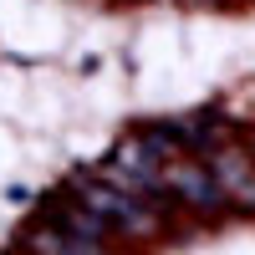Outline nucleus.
Masks as SVG:
<instances>
[{"label": "nucleus", "mask_w": 255, "mask_h": 255, "mask_svg": "<svg viewBox=\"0 0 255 255\" xmlns=\"http://www.w3.org/2000/svg\"><path fill=\"white\" fill-rule=\"evenodd\" d=\"M163 189H168V199H184L189 209H220L225 204V194H220V184H215V174H209L204 163H194V158H168L163 168Z\"/></svg>", "instance_id": "nucleus-2"}, {"label": "nucleus", "mask_w": 255, "mask_h": 255, "mask_svg": "<svg viewBox=\"0 0 255 255\" xmlns=\"http://www.w3.org/2000/svg\"><path fill=\"white\" fill-rule=\"evenodd\" d=\"M245 153H250V163H255V133H250V148H245Z\"/></svg>", "instance_id": "nucleus-6"}, {"label": "nucleus", "mask_w": 255, "mask_h": 255, "mask_svg": "<svg viewBox=\"0 0 255 255\" xmlns=\"http://www.w3.org/2000/svg\"><path fill=\"white\" fill-rule=\"evenodd\" d=\"M194 5H209V0H194Z\"/></svg>", "instance_id": "nucleus-7"}, {"label": "nucleus", "mask_w": 255, "mask_h": 255, "mask_svg": "<svg viewBox=\"0 0 255 255\" xmlns=\"http://www.w3.org/2000/svg\"><path fill=\"white\" fill-rule=\"evenodd\" d=\"M51 225H61V230H72V235H82V240H92V245H108V240L118 235L113 225H102V220L92 215V209H82L77 199H72L67 209H56V215H51Z\"/></svg>", "instance_id": "nucleus-5"}, {"label": "nucleus", "mask_w": 255, "mask_h": 255, "mask_svg": "<svg viewBox=\"0 0 255 255\" xmlns=\"http://www.w3.org/2000/svg\"><path fill=\"white\" fill-rule=\"evenodd\" d=\"M26 245L36 255H108V245H92V240H82L72 235V230H61V225H31L26 230Z\"/></svg>", "instance_id": "nucleus-4"}, {"label": "nucleus", "mask_w": 255, "mask_h": 255, "mask_svg": "<svg viewBox=\"0 0 255 255\" xmlns=\"http://www.w3.org/2000/svg\"><path fill=\"white\" fill-rule=\"evenodd\" d=\"M209 174H215L225 204L235 199V204L255 209V163H250L245 148H215V153H209Z\"/></svg>", "instance_id": "nucleus-3"}, {"label": "nucleus", "mask_w": 255, "mask_h": 255, "mask_svg": "<svg viewBox=\"0 0 255 255\" xmlns=\"http://www.w3.org/2000/svg\"><path fill=\"white\" fill-rule=\"evenodd\" d=\"M72 199H77L82 209H92L102 225H113L118 235H128V240H148V235H158V230H163V215H153L143 199L123 194V189L108 184V179H77V184H72Z\"/></svg>", "instance_id": "nucleus-1"}]
</instances>
